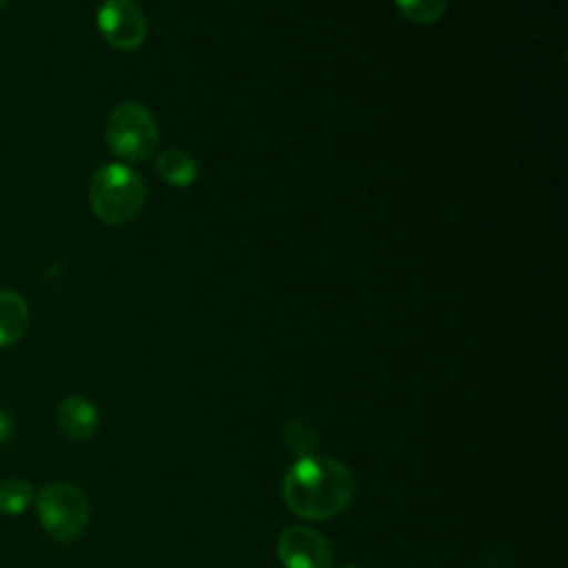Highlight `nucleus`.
Segmentation results:
<instances>
[{"instance_id": "obj_7", "label": "nucleus", "mask_w": 568, "mask_h": 568, "mask_svg": "<svg viewBox=\"0 0 568 568\" xmlns=\"http://www.w3.org/2000/svg\"><path fill=\"white\" fill-rule=\"evenodd\" d=\"M55 422L69 439L87 442L95 435L98 424H100V415H98V408L93 406L91 399H87L84 395L73 393V395H67L58 404Z\"/></svg>"}, {"instance_id": "obj_2", "label": "nucleus", "mask_w": 568, "mask_h": 568, "mask_svg": "<svg viewBox=\"0 0 568 568\" xmlns=\"http://www.w3.org/2000/svg\"><path fill=\"white\" fill-rule=\"evenodd\" d=\"M146 189L142 178L126 164H104L100 166L89 184L91 211L104 224H126L144 206Z\"/></svg>"}, {"instance_id": "obj_1", "label": "nucleus", "mask_w": 568, "mask_h": 568, "mask_svg": "<svg viewBox=\"0 0 568 568\" xmlns=\"http://www.w3.org/2000/svg\"><path fill=\"white\" fill-rule=\"evenodd\" d=\"M355 495V477L348 466L333 457H297L282 481V499L304 519H331L339 515Z\"/></svg>"}, {"instance_id": "obj_5", "label": "nucleus", "mask_w": 568, "mask_h": 568, "mask_svg": "<svg viewBox=\"0 0 568 568\" xmlns=\"http://www.w3.org/2000/svg\"><path fill=\"white\" fill-rule=\"evenodd\" d=\"M95 20L113 49L133 51L146 40V18L135 0H104Z\"/></svg>"}, {"instance_id": "obj_3", "label": "nucleus", "mask_w": 568, "mask_h": 568, "mask_svg": "<svg viewBox=\"0 0 568 568\" xmlns=\"http://www.w3.org/2000/svg\"><path fill=\"white\" fill-rule=\"evenodd\" d=\"M104 138L109 149L126 160L140 162L155 153L160 142V131L151 111L133 100L120 102L106 118Z\"/></svg>"}, {"instance_id": "obj_9", "label": "nucleus", "mask_w": 568, "mask_h": 568, "mask_svg": "<svg viewBox=\"0 0 568 568\" xmlns=\"http://www.w3.org/2000/svg\"><path fill=\"white\" fill-rule=\"evenodd\" d=\"M158 173L166 184L186 189L197 178V162L184 149H166L158 158Z\"/></svg>"}, {"instance_id": "obj_12", "label": "nucleus", "mask_w": 568, "mask_h": 568, "mask_svg": "<svg viewBox=\"0 0 568 568\" xmlns=\"http://www.w3.org/2000/svg\"><path fill=\"white\" fill-rule=\"evenodd\" d=\"M446 2L448 0H395L397 9L417 24L435 22L444 13Z\"/></svg>"}, {"instance_id": "obj_8", "label": "nucleus", "mask_w": 568, "mask_h": 568, "mask_svg": "<svg viewBox=\"0 0 568 568\" xmlns=\"http://www.w3.org/2000/svg\"><path fill=\"white\" fill-rule=\"evenodd\" d=\"M29 326L27 300L16 291H0V348L16 344Z\"/></svg>"}, {"instance_id": "obj_6", "label": "nucleus", "mask_w": 568, "mask_h": 568, "mask_svg": "<svg viewBox=\"0 0 568 568\" xmlns=\"http://www.w3.org/2000/svg\"><path fill=\"white\" fill-rule=\"evenodd\" d=\"M277 555L284 568H331L333 546L324 535L306 526H288L277 539Z\"/></svg>"}, {"instance_id": "obj_15", "label": "nucleus", "mask_w": 568, "mask_h": 568, "mask_svg": "<svg viewBox=\"0 0 568 568\" xmlns=\"http://www.w3.org/2000/svg\"><path fill=\"white\" fill-rule=\"evenodd\" d=\"M342 568H362V566H342Z\"/></svg>"}, {"instance_id": "obj_10", "label": "nucleus", "mask_w": 568, "mask_h": 568, "mask_svg": "<svg viewBox=\"0 0 568 568\" xmlns=\"http://www.w3.org/2000/svg\"><path fill=\"white\" fill-rule=\"evenodd\" d=\"M284 442H286L288 450L295 453L297 457H311V455H315L317 430L306 417L295 415L284 426Z\"/></svg>"}, {"instance_id": "obj_13", "label": "nucleus", "mask_w": 568, "mask_h": 568, "mask_svg": "<svg viewBox=\"0 0 568 568\" xmlns=\"http://www.w3.org/2000/svg\"><path fill=\"white\" fill-rule=\"evenodd\" d=\"M9 437H11V419L4 413H0V444L7 442Z\"/></svg>"}, {"instance_id": "obj_14", "label": "nucleus", "mask_w": 568, "mask_h": 568, "mask_svg": "<svg viewBox=\"0 0 568 568\" xmlns=\"http://www.w3.org/2000/svg\"><path fill=\"white\" fill-rule=\"evenodd\" d=\"M7 2H9V0H0V11L7 7Z\"/></svg>"}, {"instance_id": "obj_11", "label": "nucleus", "mask_w": 568, "mask_h": 568, "mask_svg": "<svg viewBox=\"0 0 568 568\" xmlns=\"http://www.w3.org/2000/svg\"><path fill=\"white\" fill-rule=\"evenodd\" d=\"M33 499V488L22 477H4L0 479V513L2 515H20L29 508Z\"/></svg>"}, {"instance_id": "obj_4", "label": "nucleus", "mask_w": 568, "mask_h": 568, "mask_svg": "<svg viewBox=\"0 0 568 568\" xmlns=\"http://www.w3.org/2000/svg\"><path fill=\"white\" fill-rule=\"evenodd\" d=\"M42 528L55 541H75L89 524V501L84 493L67 481L44 486L36 497Z\"/></svg>"}]
</instances>
